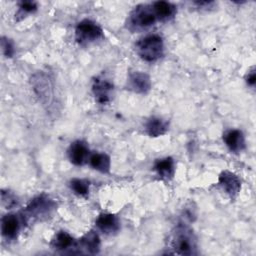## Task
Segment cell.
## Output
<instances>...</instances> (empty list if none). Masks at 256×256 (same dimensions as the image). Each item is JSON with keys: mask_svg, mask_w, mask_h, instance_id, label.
I'll return each instance as SVG.
<instances>
[{"mask_svg": "<svg viewBox=\"0 0 256 256\" xmlns=\"http://www.w3.org/2000/svg\"><path fill=\"white\" fill-rule=\"evenodd\" d=\"M170 249L172 253L179 255L197 254V239L193 230L183 224L177 225L170 237Z\"/></svg>", "mask_w": 256, "mask_h": 256, "instance_id": "1", "label": "cell"}, {"mask_svg": "<svg viewBox=\"0 0 256 256\" xmlns=\"http://www.w3.org/2000/svg\"><path fill=\"white\" fill-rule=\"evenodd\" d=\"M138 56L146 62H155L163 56L164 42L160 35L149 34L136 43Z\"/></svg>", "mask_w": 256, "mask_h": 256, "instance_id": "2", "label": "cell"}, {"mask_svg": "<svg viewBox=\"0 0 256 256\" xmlns=\"http://www.w3.org/2000/svg\"><path fill=\"white\" fill-rule=\"evenodd\" d=\"M158 18L151 4H141L136 6L128 18V28L133 31L145 30L153 26Z\"/></svg>", "mask_w": 256, "mask_h": 256, "instance_id": "3", "label": "cell"}, {"mask_svg": "<svg viewBox=\"0 0 256 256\" xmlns=\"http://www.w3.org/2000/svg\"><path fill=\"white\" fill-rule=\"evenodd\" d=\"M56 208V203L46 194L33 198L24 210L25 216L31 219H43L48 217Z\"/></svg>", "mask_w": 256, "mask_h": 256, "instance_id": "4", "label": "cell"}, {"mask_svg": "<svg viewBox=\"0 0 256 256\" xmlns=\"http://www.w3.org/2000/svg\"><path fill=\"white\" fill-rule=\"evenodd\" d=\"M104 38L102 28L90 19L80 21L75 28V39L79 44H89Z\"/></svg>", "mask_w": 256, "mask_h": 256, "instance_id": "5", "label": "cell"}, {"mask_svg": "<svg viewBox=\"0 0 256 256\" xmlns=\"http://www.w3.org/2000/svg\"><path fill=\"white\" fill-rule=\"evenodd\" d=\"M113 83L102 76H98L93 80L92 83V93L93 96L99 104H107L111 101L113 96Z\"/></svg>", "mask_w": 256, "mask_h": 256, "instance_id": "6", "label": "cell"}, {"mask_svg": "<svg viewBox=\"0 0 256 256\" xmlns=\"http://www.w3.org/2000/svg\"><path fill=\"white\" fill-rule=\"evenodd\" d=\"M218 185L232 199H236L241 190V181L239 177L231 171L224 170L218 178Z\"/></svg>", "mask_w": 256, "mask_h": 256, "instance_id": "7", "label": "cell"}, {"mask_svg": "<svg viewBox=\"0 0 256 256\" xmlns=\"http://www.w3.org/2000/svg\"><path fill=\"white\" fill-rule=\"evenodd\" d=\"M127 87L135 93L145 94L151 89L150 76L140 71L131 72L127 79Z\"/></svg>", "mask_w": 256, "mask_h": 256, "instance_id": "8", "label": "cell"}, {"mask_svg": "<svg viewBox=\"0 0 256 256\" xmlns=\"http://www.w3.org/2000/svg\"><path fill=\"white\" fill-rule=\"evenodd\" d=\"M67 154L70 162L76 166L83 165L90 156L89 148L87 144L82 140H76L72 142L67 150Z\"/></svg>", "mask_w": 256, "mask_h": 256, "instance_id": "9", "label": "cell"}, {"mask_svg": "<svg viewBox=\"0 0 256 256\" xmlns=\"http://www.w3.org/2000/svg\"><path fill=\"white\" fill-rule=\"evenodd\" d=\"M96 227L106 235L116 234L120 230V220L112 213H101L96 221Z\"/></svg>", "mask_w": 256, "mask_h": 256, "instance_id": "10", "label": "cell"}, {"mask_svg": "<svg viewBox=\"0 0 256 256\" xmlns=\"http://www.w3.org/2000/svg\"><path fill=\"white\" fill-rule=\"evenodd\" d=\"M21 224L20 219L16 214L9 213L1 219V232L3 237L8 240H14L17 238L20 231Z\"/></svg>", "mask_w": 256, "mask_h": 256, "instance_id": "11", "label": "cell"}, {"mask_svg": "<svg viewBox=\"0 0 256 256\" xmlns=\"http://www.w3.org/2000/svg\"><path fill=\"white\" fill-rule=\"evenodd\" d=\"M154 171L164 181H170L175 173V162L172 157L157 159L153 165Z\"/></svg>", "mask_w": 256, "mask_h": 256, "instance_id": "12", "label": "cell"}, {"mask_svg": "<svg viewBox=\"0 0 256 256\" xmlns=\"http://www.w3.org/2000/svg\"><path fill=\"white\" fill-rule=\"evenodd\" d=\"M101 241L99 235L94 230L86 232L77 243V248H82L86 253L96 254L100 251Z\"/></svg>", "mask_w": 256, "mask_h": 256, "instance_id": "13", "label": "cell"}, {"mask_svg": "<svg viewBox=\"0 0 256 256\" xmlns=\"http://www.w3.org/2000/svg\"><path fill=\"white\" fill-rule=\"evenodd\" d=\"M223 140L230 151L238 153L245 148V138L243 133L237 129H231L224 133Z\"/></svg>", "mask_w": 256, "mask_h": 256, "instance_id": "14", "label": "cell"}, {"mask_svg": "<svg viewBox=\"0 0 256 256\" xmlns=\"http://www.w3.org/2000/svg\"><path fill=\"white\" fill-rule=\"evenodd\" d=\"M169 123L160 117H151L144 125L145 132L150 137H159L168 131Z\"/></svg>", "mask_w": 256, "mask_h": 256, "instance_id": "15", "label": "cell"}, {"mask_svg": "<svg viewBox=\"0 0 256 256\" xmlns=\"http://www.w3.org/2000/svg\"><path fill=\"white\" fill-rule=\"evenodd\" d=\"M158 21H168L176 14V6L167 1H156L151 3Z\"/></svg>", "mask_w": 256, "mask_h": 256, "instance_id": "16", "label": "cell"}, {"mask_svg": "<svg viewBox=\"0 0 256 256\" xmlns=\"http://www.w3.org/2000/svg\"><path fill=\"white\" fill-rule=\"evenodd\" d=\"M51 247L57 251H65L68 249L77 248V243L68 232L59 231L52 239Z\"/></svg>", "mask_w": 256, "mask_h": 256, "instance_id": "17", "label": "cell"}, {"mask_svg": "<svg viewBox=\"0 0 256 256\" xmlns=\"http://www.w3.org/2000/svg\"><path fill=\"white\" fill-rule=\"evenodd\" d=\"M88 161L90 166L93 169L101 173H108L110 171L111 161H110V157L106 153L94 152L90 154Z\"/></svg>", "mask_w": 256, "mask_h": 256, "instance_id": "18", "label": "cell"}, {"mask_svg": "<svg viewBox=\"0 0 256 256\" xmlns=\"http://www.w3.org/2000/svg\"><path fill=\"white\" fill-rule=\"evenodd\" d=\"M70 188L74 194L81 197H86L89 193V181L85 179L73 178L70 181Z\"/></svg>", "mask_w": 256, "mask_h": 256, "instance_id": "19", "label": "cell"}, {"mask_svg": "<svg viewBox=\"0 0 256 256\" xmlns=\"http://www.w3.org/2000/svg\"><path fill=\"white\" fill-rule=\"evenodd\" d=\"M18 12L15 14V18L21 17L23 19L27 14L33 13L37 10V4L33 1H21L18 3Z\"/></svg>", "mask_w": 256, "mask_h": 256, "instance_id": "20", "label": "cell"}, {"mask_svg": "<svg viewBox=\"0 0 256 256\" xmlns=\"http://www.w3.org/2000/svg\"><path fill=\"white\" fill-rule=\"evenodd\" d=\"M1 200H2V204L7 208V209H11L13 207H15L18 204V200L17 197L10 191H5L2 190L1 191Z\"/></svg>", "mask_w": 256, "mask_h": 256, "instance_id": "21", "label": "cell"}, {"mask_svg": "<svg viewBox=\"0 0 256 256\" xmlns=\"http://www.w3.org/2000/svg\"><path fill=\"white\" fill-rule=\"evenodd\" d=\"M1 47H2L3 54L6 57L11 58L14 55V52H15L14 45H13V42L9 38L4 37V36L1 38Z\"/></svg>", "mask_w": 256, "mask_h": 256, "instance_id": "22", "label": "cell"}, {"mask_svg": "<svg viewBox=\"0 0 256 256\" xmlns=\"http://www.w3.org/2000/svg\"><path fill=\"white\" fill-rule=\"evenodd\" d=\"M246 82L249 86L251 87H254L255 85V82H256V75H255V69L254 67L247 73L246 75Z\"/></svg>", "mask_w": 256, "mask_h": 256, "instance_id": "23", "label": "cell"}, {"mask_svg": "<svg viewBox=\"0 0 256 256\" xmlns=\"http://www.w3.org/2000/svg\"><path fill=\"white\" fill-rule=\"evenodd\" d=\"M194 4L195 5H197L198 7H209L210 5H212L213 4V2L212 1H196V2H194Z\"/></svg>", "mask_w": 256, "mask_h": 256, "instance_id": "24", "label": "cell"}]
</instances>
